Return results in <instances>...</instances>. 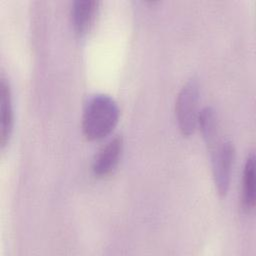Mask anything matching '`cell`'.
<instances>
[{
  "mask_svg": "<svg viewBox=\"0 0 256 256\" xmlns=\"http://www.w3.org/2000/svg\"><path fill=\"white\" fill-rule=\"evenodd\" d=\"M119 120L116 101L106 94H96L88 100L82 115V131L86 139L98 141L108 136Z\"/></svg>",
  "mask_w": 256,
  "mask_h": 256,
  "instance_id": "obj_1",
  "label": "cell"
},
{
  "mask_svg": "<svg viewBox=\"0 0 256 256\" xmlns=\"http://www.w3.org/2000/svg\"><path fill=\"white\" fill-rule=\"evenodd\" d=\"M199 87L196 81L187 82L178 93L175 103V114L178 127L182 135L190 136L194 133L198 123Z\"/></svg>",
  "mask_w": 256,
  "mask_h": 256,
  "instance_id": "obj_2",
  "label": "cell"
},
{
  "mask_svg": "<svg viewBox=\"0 0 256 256\" xmlns=\"http://www.w3.org/2000/svg\"><path fill=\"white\" fill-rule=\"evenodd\" d=\"M211 156L212 175L215 186L220 195H226L231 178L235 151L232 143L220 138L208 146Z\"/></svg>",
  "mask_w": 256,
  "mask_h": 256,
  "instance_id": "obj_3",
  "label": "cell"
},
{
  "mask_svg": "<svg viewBox=\"0 0 256 256\" xmlns=\"http://www.w3.org/2000/svg\"><path fill=\"white\" fill-rule=\"evenodd\" d=\"M123 151V139L115 136L95 156L92 162V172L97 177H105L116 169Z\"/></svg>",
  "mask_w": 256,
  "mask_h": 256,
  "instance_id": "obj_4",
  "label": "cell"
},
{
  "mask_svg": "<svg viewBox=\"0 0 256 256\" xmlns=\"http://www.w3.org/2000/svg\"><path fill=\"white\" fill-rule=\"evenodd\" d=\"M0 145L3 149L10 140L14 124L11 89L9 82L3 75L0 80Z\"/></svg>",
  "mask_w": 256,
  "mask_h": 256,
  "instance_id": "obj_5",
  "label": "cell"
},
{
  "mask_svg": "<svg viewBox=\"0 0 256 256\" xmlns=\"http://www.w3.org/2000/svg\"><path fill=\"white\" fill-rule=\"evenodd\" d=\"M99 2L97 0H76L71 7V20L75 32L79 35H85L92 27Z\"/></svg>",
  "mask_w": 256,
  "mask_h": 256,
  "instance_id": "obj_6",
  "label": "cell"
},
{
  "mask_svg": "<svg viewBox=\"0 0 256 256\" xmlns=\"http://www.w3.org/2000/svg\"><path fill=\"white\" fill-rule=\"evenodd\" d=\"M241 202L244 210L250 212L255 206V157L250 154L244 164L242 174Z\"/></svg>",
  "mask_w": 256,
  "mask_h": 256,
  "instance_id": "obj_7",
  "label": "cell"
},
{
  "mask_svg": "<svg viewBox=\"0 0 256 256\" xmlns=\"http://www.w3.org/2000/svg\"><path fill=\"white\" fill-rule=\"evenodd\" d=\"M197 126L200 127L201 133L207 146L219 139L218 122L215 111L211 107H205L199 112Z\"/></svg>",
  "mask_w": 256,
  "mask_h": 256,
  "instance_id": "obj_8",
  "label": "cell"
}]
</instances>
